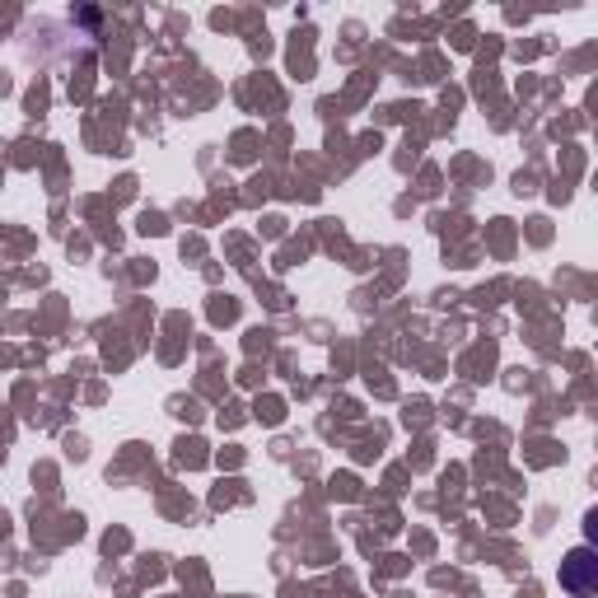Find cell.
<instances>
[{
  "label": "cell",
  "mask_w": 598,
  "mask_h": 598,
  "mask_svg": "<svg viewBox=\"0 0 598 598\" xmlns=\"http://www.w3.org/2000/svg\"><path fill=\"white\" fill-rule=\"evenodd\" d=\"M561 589L575 594V598H594V589H598V556H594V547H575V552L561 561Z\"/></svg>",
  "instance_id": "6da1fadb"
}]
</instances>
